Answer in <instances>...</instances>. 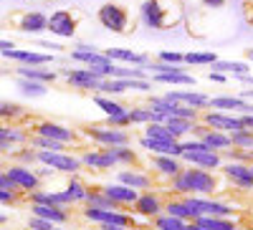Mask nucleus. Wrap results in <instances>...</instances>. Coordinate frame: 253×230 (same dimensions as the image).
<instances>
[{
	"label": "nucleus",
	"mask_w": 253,
	"mask_h": 230,
	"mask_svg": "<svg viewBox=\"0 0 253 230\" xmlns=\"http://www.w3.org/2000/svg\"><path fill=\"white\" fill-rule=\"evenodd\" d=\"M223 187V180H220V170H203V167H193L187 164L180 170V175H175L170 180V190L177 192V195H203V197H210L215 195Z\"/></svg>",
	"instance_id": "nucleus-1"
},
{
	"label": "nucleus",
	"mask_w": 253,
	"mask_h": 230,
	"mask_svg": "<svg viewBox=\"0 0 253 230\" xmlns=\"http://www.w3.org/2000/svg\"><path fill=\"white\" fill-rule=\"evenodd\" d=\"M185 5L182 0H144L139 5V23L152 31H170L182 26Z\"/></svg>",
	"instance_id": "nucleus-2"
},
{
	"label": "nucleus",
	"mask_w": 253,
	"mask_h": 230,
	"mask_svg": "<svg viewBox=\"0 0 253 230\" xmlns=\"http://www.w3.org/2000/svg\"><path fill=\"white\" fill-rule=\"evenodd\" d=\"M182 144V162L185 164H193V167H203V170H220L223 167V152L210 150L205 142H200L198 137H185L180 139Z\"/></svg>",
	"instance_id": "nucleus-3"
},
{
	"label": "nucleus",
	"mask_w": 253,
	"mask_h": 230,
	"mask_svg": "<svg viewBox=\"0 0 253 230\" xmlns=\"http://www.w3.org/2000/svg\"><path fill=\"white\" fill-rule=\"evenodd\" d=\"M96 20L101 23V28H107L117 36H129L134 33V18L132 10L124 3H117V0H109L96 10Z\"/></svg>",
	"instance_id": "nucleus-4"
},
{
	"label": "nucleus",
	"mask_w": 253,
	"mask_h": 230,
	"mask_svg": "<svg viewBox=\"0 0 253 230\" xmlns=\"http://www.w3.org/2000/svg\"><path fill=\"white\" fill-rule=\"evenodd\" d=\"M71 61L94 69V71H96L99 76H104V78H114L117 64H114L112 58L104 56V51H96L94 46H76V48L71 51Z\"/></svg>",
	"instance_id": "nucleus-5"
},
{
	"label": "nucleus",
	"mask_w": 253,
	"mask_h": 230,
	"mask_svg": "<svg viewBox=\"0 0 253 230\" xmlns=\"http://www.w3.org/2000/svg\"><path fill=\"white\" fill-rule=\"evenodd\" d=\"M84 134L94 139L99 147H119V144H132V137L126 129H117L109 124H86Z\"/></svg>",
	"instance_id": "nucleus-6"
},
{
	"label": "nucleus",
	"mask_w": 253,
	"mask_h": 230,
	"mask_svg": "<svg viewBox=\"0 0 253 230\" xmlns=\"http://www.w3.org/2000/svg\"><path fill=\"white\" fill-rule=\"evenodd\" d=\"M203 124L210 129H218V132H228V134H233V132H241L246 129V124L241 119V114H233V112H220V109H205L200 114Z\"/></svg>",
	"instance_id": "nucleus-7"
},
{
	"label": "nucleus",
	"mask_w": 253,
	"mask_h": 230,
	"mask_svg": "<svg viewBox=\"0 0 253 230\" xmlns=\"http://www.w3.org/2000/svg\"><path fill=\"white\" fill-rule=\"evenodd\" d=\"M38 162L51 167L56 172H63V175H76L81 172V157H74V154H66V152H48V150H38Z\"/></svg>",
	"instance_id": "nucleus-8"
},
{
	"label": "nucleus",
	"mask_w": 253,
	"mask_h": 230,
	"mask_svg": "<svg viewBox=\"0 0 253 230\" xmlns=\"http://www.w3.org/2000/svg\"><path fill=\"white\" fill-rule=\"evenodd\" d=\"M8 20L15 26V31H20V33L38 36V33L48 31V15L41 13V10H20V13H13Z\"/></svg>",
	"instance_id": "nucleus-9"
},
{
	"label": "nucleus",
	"mask_w": 253,
	"mask_h": 230,
	"mask_svg": "<svg viewBox=\"0 0 253 230\" xmlns=\"http://www.w3.org/2000/svg\"><path fill=\"white\" fill-rule=\"evenodd\" d=\"M61 74H63V78H66L69 86L79 89V91H94L96 94L99 86H101V81H104V76H99L89 66H84V69H63Z\"/></svg>",
	"instance_id": "nucleus-10"
},
{
	"label": "nucleus",
	"mask_w": 253,
	"mask_h": 230,
	"mask_svg": "<svg viewBox=\"0 0 253 230\" xmlns=\"http://www.w3.org/2000/svg\"><path fill=\"white\" fill-rule=\"evenodd\" d=\"M79 10H56L48 15V31L58 38H74L76 36V28H79Z\"/></svg>",
	"instance_id": "nucleus-11"
},
{
	"label": "nucleus",
	"mask_w": 253,
	"mask_h": 230,
	"mask_svg": "<svg viewBox=\"0 0 253 230\" xmlns=\"http://www.w3.org/2000/svg\"><path fill=\"white\" fill-rule=\"evenodd\" d=\"M220 175L230 182L241 187V190H253V162H223Z\"/></svg>",
	"instance_id": "nucleus-12"
},
{
	"label": "nucleus",
	"mask_w": 253,
	"mask_h": 230,
	"mask_svg": "<svg viewBox=\"0 0 253 230\" xmlns=\"http://www.w3.org/2000/svg\"><path fill=\"white\" fill-rule=\"evenodd\" d=\"M84 218L91 220V223H99V225H104V223H114V225H124V228H132V225H134L132 215L122 213L119 207L104 210V207H91V205H86V210H84Z\"/></svg>",
	"instance_id": "nucleus-13"
},
{
	"label": "nucleus",
	"mask_w": 253,
	"mask_h": 230,
	"mask_svg": "<svg viewBox=\"0 0 253 230\" xmlns=\"http://www.w3.org/2000/svg\"><path fill=\"white\" fill-rule=\"evenodd\" d=\"M193 137H198L200 142H205L210 150H215V152H225L233 147V142H230V134L228 132H218V129H210L205 127V124H195V132Z\"/></svg>",
	"instance_id": "nucleus-14"
},
{
	"label": "nucleus",
	"mask_w": 253,
	"mask_h": 230,
	"mask_svg": "<svg viewBox=\"0 0 253 230\" xmlns=\"http://www.w3.org/2000/svg\"><path fill=\"white\" fill-rule=\"evenodd\" d=\"M132 207H134V213H137L139 218H150V220H155L160 213H165V202H162V197H160L155 190L139 192V197H137V202H134Z\"/></svg>",
	"instance_id": "nucleus-15"
},
{
	"label": "nucleus",
	"mask_w": 253,
	"mask_h": 230,
	"mask_svg": "<svg viewBox=\"0 0 253 230\" xmlns=\"http://www.w3.org/2000/svg\"><path fill=\"white\" fill-rule=\"evenodd\" d=\"M0 56L8 58V61H18L20 66H48V64H53L51 53H38V51H28V48H8Z\"/></svg>",
	"instance_id": "nucleus-16"
},
{
	"label": "nucleus",
	"mask_w": 253,
	"mask_h": 230,
	"mask_svg": "<svg viewBox=\"0 0 253 230\" xmlns=\"http://www.w3.org/2000/svg\"><path fill=\"white\" fill-rule=\"evenodd\" d=\"M81 164H84V167H89V170H94V172H107V170H112V167H119L117 159L112 157L109 147L86 150V152L81 154Z\"/></svg>",
	"instance_id": "nucleus-17"
},
{
	"label": "nucleus",
	"mask_w": 253,
	"mask_h": 230,
	"mask_svg": "<svg viewBox=\"0 0 253 230\" xmlns=\"http://www.w3.org/2000/svg\"><path fill=\"white\" fill-rule=\"evenodd\" d=\"M5 172H8V177L15 182L18 190L33 192V190H38V187H41V177H38V172H33L31 167H26V164H10Z\"/></svg>",
	"instance_id": "nucleus-18"
},
{
	"label": "nucleus",
	"mask_w": 253,
	"mask_h": 230,
	"mask_svg": "<svg viewBox=\"0 0 253 230\" xmlns=\"http://www.w3.org/2000/svg\"><path fill=\"white\" fill-rule=\"evenodd\" d=\"M36 134L41 137H48V139H56V142H63V144H74L79 139L76 129H69V127H63V124H56V121H38L36 127H33Z\"/></svg>",
	"instance_id": "nucleus-19"
},
{
	"label": "nucleus",
	"mask_w": 253,
	"mask_h": 230,
	"mask_svg": "<svg viewBox=\"0 0 253 230\" xmlns=\"http://www.w3.org/2000/svg\"><path fill=\"white\" fill-rule=\"evenodd\" d=\"M165 96L185 104V107H193V109H198V112L210 109V96L203 94V91H195V89H170Z\"/></svg>",
	"instance_id": "nucleus-20"
},
{
	"label": "nucleus",
	"mask_w": 253,
	"mask_h": 230,
	"mask_svg": "<svg viewBox=\"0 0 253 230\" xmlns=\"http://www.w3.org/2000/svg\"><path fill=\"white\" fill-rule=\"evenodd\" d=\"M104 192H107V197L117 205V207H132L139 197V190H134V187L124 185V182H112V185H104Z\"/></svg>",
	"instance_id": "nucleus-21"
},
{
	"label": "nucleus",
	"mask_w": 253,
	"mask_h": 230,
	"mask_svg": "<svg viewBox=\"0 0 253 230\" xmlns=\"http://www.w3.org/2000/svg\"><path fill=\"white\" fill-rule=\"evenodd\" d=\"M150 164H152V170L157 175H162L167 180H172L175 175H180V170L185 167V162L180 157H172V154H152Z\"/></svg>",
	"instance_id": "nucleus-22"
},
{
	"label": "nucleus",
	"mask_w": 253,
	"mask_h": 230,
	"mask_svg": "<svg viewBox=\"0 0 253 230\" xmlns=\"http://www.w3.org/2000/svg\"><path fill=\"white\" fill-rule=\"evenodd\" d=\"M139 147L147 150L150 154H172V157H182V144H180V139H175V142H162V139H150V137L142 134Z\"/></svg>",
	"instance_id": "nucleus-23"
},
{
	"label": "nucleus",
	"mask_w": 253,
	"mask_h": 230,
	"mask_svg": "<svg viewBox=\"0 0 253 230\" xmlns=\"http://www.w3.org/2000/svg\"><path fill=\"white\" fill-rule=\"evenodd\" d=\"M104 56L112 58L114 64H126V66H147L150 64V56L137 53L132 48H104Z\"/></svg>",
	"instance_id": "nucleus-24"
},
{
	"label": "nucleus",
	"mask_w": 253,
	"mask_h": 230,
	"mask_svg": "<svg viewBox=\"0 0 253 230\" xmlns=\"http://www.w3.org/2000/svg\"><path fill=\"white\" fill-rule=\"evenodd\" d=\"M117 182H124V185H129V187H134V190H139V192H144V190H152V177L147 175V172H142L139 167H129V170H119L117 172Z\"/></svg>",
	"instance_id": "nucleus-25"
},
{
	"label": "nucleus",
	"mask_w": 253,
	"mask_h": 230,
	"mask_svg": "<svg viewBox=\"0 0 253 230\" xmlns=\"http://www.w3.org/2000/svg\"><path fill=\"white\" fill-rule=\"evenodd\" d=\"M31 213L43 218V220H51L56 225H66L69 223V213L66 207H58V205H46V202H31Z\"/></svg>",
	"instance_id": "nucleus-26"
},
{
	"label": "nucleus",
	"mask_w": 253,
	"mask_h": 230,
	"mask_svg": "<svg viewBox=\"0 0 253 230\" xmlns=\"http://www.w3.org/2000/svg\"><path fill=\"white\" fill-rule=\"evenodd\" d=\"M15 74H18L20 78L41 81V83H46V86L58 78V74H56V71H51V69H46V66H18V69H15Z\"/></svg>",
	"instance_id": "nucleus-27"
},
{
	"label": "nucleus",
	"mask_w": 253,
	"mask_h": 230,
	"mask_svg": "<svg viewBox=\"0 0 253 230\" xmlns=\"http://www.w3.org/2000/svg\"><path fill=\"white\" fill-rule=\"evenodd\" d=\"M31 202H46V205H58V207H69V205H74L71 202V197L63 192V190H33L31 192Z\"/></svg>",
	"instance_id": "nucleus-28"
},
{
	"label": "nucleus",
	"mask_w": 253,
	"mask_h": 230,
	"mask_svg": "<svg viewBox=\"0 0 253 230\" xmlns=\"http://www.w3.org/2000/svg\"><path fill=\"white\" fill-rule=\"evenodd\" d=\"M28 132L20 129V127H5V124H0V152L10 150L13 144H23L28 142Z\"/></svg>",
	"instance_id": "nucleus-29"
},
{
	"label": "nucleus",
	"mask_w": 253,
	"mask_h": 230,
	"mask_svg": "<svg viewBox=\"0 0 253 230\" xmlns=\"http://www.w3.org/2000/svg\"><path fill=\"white\" fill-rule=\"evenodd\" d=\"M155 83H167V86H195V76L187 71H167V74H155Z\"/></svg>",
	"instance_id": "nucleus-30"
},
{
	"label": "nucleus",
	"mask_w": 253,
	"mask_h": 230,
	"mask_svg": "<svg viewBox=\"0 0 253 230\" xmlns=\"http://www.w3.org/2000/svg\"><path fill=\"white\" fill-rule=\"evenodd\" d=\"M165 124H167V129H170L175 134V139H185L195 132V124L193 119H185V116H165Z\"/></svg>",
	"instance_id": "nucleus-31"
},
{
	"label": "nucleus",
	"mask_w": 253,
	"mask_h": 230,
	"mask_svg": "<svg viewBox=\"0 0 253 230\" xmlns=\"http://www.w3.org/2000/svg\"><path fill=\"white\" fill-rule=\"evenodd\" d=\"M112 157L117 159L119 167H139V154L137 150H132V144H119V147H109Z\"/></svg>",
	"instance_id": "nucleus-32"
},
{
	"label": "nucleus",
	"mask_w": 253,
	"mask_h": 230,
	"mask_svg": "<svg viewBox=\"0 0 253 230\" xmlns=\"http://www.w3.org/2000/svg\"><path fill=\"white\" fill-rule=\"evenodd\" d=\"M195 223L208 230H238L236 220L225 218V215H200V218H195Z\"/></svg>",
	"instance_id": "nucleus-33"
},
{
	"label": "nucleus",
	"mask_w": 253,
	"mask_h": 230,
	"mask_svg": "<svg viewBox=\"0 0 253 230\" xmlns=\"http://www.w3.org/2000/svg\"><path fill=\"white\" fill-rule=\"evenodd\" d=\"M129 119H132V124H139V127L152 124V121H165V116L160 112H155L150 104H147V107H132L129 109Z\"/></svg>",
	"instance_id": "nucleus-34"
},
{
	"label": "nucleus",
	"mask_w": 253,
	"mask_h": 230,
	"mask_svg": "<svg viewBox=\"0 0 253 230\" xmlns=\"http://www.w3.org/2000/svg\"><path fill=\"white\" fill-rule=\"evenodd\" d=\"M213 71H223L228 76H238V74H251L253 66L248 64V61H215L213 64Z\"/></svg>",
	"instance_id": "nucleus-35"
},
{
	"label": "nucleus",
	"mask_w": 253,
	"mask_h": 230,
	"mask_svg": "<svg viewBox=\"0 0 253 230\" xmlns=\"http://www.w3.org/2000/svg\"><path fill=\"white\" fill-rule=\"evenodd\" d=\"M63 192H66V195L71 197V202L76 205V202H86V192H89V187L84 185L76 175H71V177H69V182H66V187H63Z\"/></svg>",
	"instance_id": "nucleus-36"
},
{
	"label": "nucleus",
	"mask_w": 253,
	"mask_h": 230,
	"mask_svg": "<svg viewBox=\"0 0 253 230\" xmlns=\"http://www.w3.org/2000/svg\"><path fill=\"white\" fill-rule=\"evenodd\" d=\"M94 104H96V107L107 114V116H114V114H122V112L129 109V107H124V104H119L117 99H112V96H107V94H96V96H94Z\"/></svg>",
	"instance_id": "nucleus-37"
},
{
	"label": "nucleus",
	"mask_w": 253,
	"mask_h": 230,
	"mask_svg": "<svg viewBox=\"0 0 253 230\" xmlns=\"http://www.w3.org/2000/svg\"><path fill=\"white\" fill-rule=\"evenodd\" d=\"M218 56L213 51H190L185 53V66H213Z\"/></svg>",
	"instance_id": "nucleus-38"
},
{
	"label": "nucleus",
	"mask_w": 253,
	"mask_h": 230,
	"mask_svg": "<svg viewBox=\"0 0 253 230\" xmlns=\"http://www.w3.org/2000/svg\"><path fill=\"white\" fill-rule=\"evenodd\" d=\"M144 137H150V139H162V142H175V134L167 129V124H165V121L144 124Z\"/></svg>",
	"instance_id": "nucleus-39"
},
{
	"label": "nucleus",
	"mask_w": 253,
	"mask_h": 230,
	"mask_svg": "<svg viewBox=\"0 0 253 230\" xmlns=\"http://www.w3.org/2000/svg\"><path fill=\"white\" fill-rule=\"evenodd\" d=\"M86 205L91 207H104V210H112V207H117L107 192H104V187H89V192H86Z\"/></svg>",
	"instance_id": "nucleus-40"
},
{
	"label": "nucleus",
	"mask_w": 253,
	"mask_h": 230,
	"mask_svg": "<svg viewBox=\"0 0 253 230\" xmlns=\"http://www.w3.org/2000/svg\"><path fill=\"white\" fill-rule=\"evenodd\" d=\"M165 213H170L175 218H182V220H195V213L187 207L185 200H167L165 202Z\"/></svg>",
	"instance_id": "nucleus-41"
},
{
	"label": "nucleus",
	"mask_w": 253,
	"mask_h": 230,
	"mask_svg": "<svg viewBox=\"0 0 253 230\" xmlns=\"http://www.w3.org/2000/svg\"><path fill=\"white\" fill-rule=\"evenodd\" d=\"M185 223H187V220L175 218V215H170V213H160V215L152 220V225H155V228H160V230H182V228H185Z\"/></svg>",
	"instance_id": "nucleus-42"
},
{
	"label": "nucleus",
	"mask_w": 253,
	"mask_h": 230,
	"mask_svg": "<svg viewBox=\"0 0 253 230\" xmlns=\"http://www.w3.org/2000/svg\"><path fill=\"white\" fill-rule=\"evenodd\" d=\"M18 89L23 91L26 96H46V83H41V81H31V78H20L18 81Z\"/></svg>",
	"instance_id": "nucleus-43"
},
{
	"label": "nucleus",
	"mask_w": 253,
	"mask_h": 230,
	"mask_svg": "<svg viewBox=\"0 0 253 230\" xmlns=\"http://www.w3.org/2000/svg\"><path fill=\"white\" fill-rule=\"evenodd\" d=\"M230 142H233V147H238V150H253V129L233 132L230 134Z\"/></svg>",
	"instance_id": "nucleus-44"
},
{
	"label": "nucleus",
	"mask_w": 253,
	"mask_h": 230,
	"mask_svg": "<svg viewBox=\"0 0 253 230\" xmlns=\"http://www.w3.org/2000/svg\"><path fill=\"white\" fill-rule=\"evenodd\" d=\"M33 147H38V150H48V152H63V150H66V144H63V142H56V139H48V137L36 134V137H33Z\"/></svg>",
	"instance_id": "nucleus-45"
},
{
	"label": "nucleus",
	"mask_w": 253,
	"mask_h": 230,
	"mask_svg": "<svg viewBox=\"0 0 253 230\" xmlns=\"http://www.w3.org/2000/svg\"><path fill=\"white\" fill-rule=\"evenodd\" d=\"M23 116V109L13 101H0V119H18Z\"/></svg>",
	"instance_id": "nucleus-46"
},
{
	"label": "nucleus",
	"mask_w": 253,
	"mask_h": 230,
	"mask_svg": "<svg viewBox=\"0 0 253 230\" xmlns=\"http://www.w3.org/2000/svg\"><path fill=\"white\" fill-rule=\"evenodd\" d=\"M157 61H165V64H172V66H185V53H180V51H160Z\"/></svg>",
	"instance_id": "nucleus-47"
},
{
	"label": "nucleus",
	"mask_w": 253,
	"mask_h": 230,
	"mask_svg": "<svg viewBox=\"0 0 253 230\" xmlns=\"http://www.w3.org/2000/svg\"><path fill=\"white\" fill-rule=\"evenodd\" d=\"M107 124H109V127H117V129H126V127H132L129 109L122 112V114H114V116H107Z\"/></svg>",
	"instance_id": "nucleus-48"
},
{
	"label": "nucleus",
	"mask_w": 253,
	"mask_h": 230,
	"mask_svg": "<svg viewBox=\"0 0 253 230\" xmlns=\"http://www.w3.org/2000/svg\"><path fill=\"white\" fill-rule=\"evenodd\" d=\"M28 228H31V230H56V223H51V220H43V218L33 215V218L28 220Z\"/></svg>",
	"instance_id": "nucleus-49"
},
{
	"label": "nucleus",
	"mask_w": 253,
	"mask_h": 230,
	"mask_svg": "<svg viewBox=\"0 0 253 230\" xmlns=\"http://www.w3.org/2000/svg\"><path fill=\"white\" fill-rule=\"evenodd\" d=\"M0 187H5V190H13V192H20L18 187H15V182L8 177V172H5V170H0Z\"/></svg>",
	"instance_id": "nucleus-50"
},
{
	"label": "nucleus",
	"mask_w": 253,
	"mask_h": 230,
	"mask_svg": "<svg viewBox=\"0 0 253 230\" xmlns=\"http://www.w3.org/2000/svg\"><path fill=\"white\" fill-rule=\"evenodd\" d=\"M230 76L223 74V71H208V81H213V83H225Z\"/></svg>",
	"instance_id": "nucleus-51"
},
{
	"label": "nucleus",
	"mask_w": 253,
	"mask_h": 230,
	"mask_svg": "<svg viewBox=\"0 0 253 230\" xmlns=\"http://www.w3.org/2000/svg\"><path fill=\"white\" fill-rule=\"evenodd\" d=\"M243 18L248 26H253V0H246L243 3Z\"/></svg>",
	"instance_id": "nucleus-52"
},
{
	"label": "nucleus",
	"mask_w": 253,
	"mask_h": 230,
	"mask_svg": "<svg viewBox=\"0 0 253 230\" xmlns=\"http://www.w3.org/2000/svg\"><path fill=\"white\" fill-rule=\"evenodd\" d=\"M15 195H18V192H13V190H5V187H0V202H3V205H8V202H15Z\"/></svg>",
	"instance_id": "nucleus-53"
},
{
	"label": "nucleus",
	"mask_w": 253,
	"mask_h": 230,
	"mask_svg": "<svg viewBox=\"0 0 253 230\" xmlns=\"http://www.w3.org/2000/svg\"><path fill=\"white\" fill-rule=\"evenodd\" d=\"M200 3H203L205 8H210V10H220V8L225 5V0H200Z\"/></svg>",
	"instance_id": "nucleus-54"
},
{
	"label": "nucleus",
	"mask_w": 253,
	"mask_h": 230,
	"mask_svg": "<svg viewBox=\"0 0 253 230\" xmlns=\"http://www.w3.org/2000/svg\"><path fill=\"white\" fill-rule=\"evenodd\" d=\"M99 230H129V228H124V225H114V223H104Z\"/></svg>",
	"instance_id": "nucleus-55"
},
{
	"label": "nucleus",
	"mask_w": 253,
	"mask_h": 230,
	"mask_svg": "<svg viewBox=\"0 0 253 230\" xmlns=\"http://www.w3.org/2000/svg\"><path fill=\"white\" fill-rule=\"evenodd\" d=\"M182 230H208V228H203V225H198V223H195V220H187V223H185V228H182Z\"/></svg>",
	"instance_id": "nucleus-56"
},
{
	"label": "nucleus",
	"mask_w": 253,
	"mask_h": 230,
	"mask_svg": "<svg viewBox=\"0 0 253 230\" xmlns=\"http://www.w3.org/2000/svg\"><path fill=\"white\" fill-rule=\"evenodd\" d=\"M38 46H43V48H51V51H61V46H58V43H48V40H41Z\"/></svg>",
	"instance_id": "nucleus-57"
},
{
	"label": "nucleus",
	"mask_w": 253,
	"mask_h": 230,
	"mask_svg": "<svg viewBox=\"0 0 253 230\" xmlns=\"http://www.w3.org/2000/svg\"><path fill=\"white\" fill-rule=\"evenodd\" d=\"M8 48H15V46L10 43V40H0V53H3V51H8Z\"/></svg>",
	"instance_id": "nucleus-58"
},
{
	"label": "nucleus",
	"mask_w": 253,
	"mask_h": 230,
	"mask_svg": "<svg viewBox=\"0 0 253 230\" xmlns=\"http://www.w3.org/2000/svg\"><path fill=\"white\" fill-rule=\"evenodd\" d=\"M246 61H248V64H253V48L246 51Z\"/></svg>",
	"instance_id": "nucleus-59"
},
{
	"label": "nucleus",
	"mask_w": 253,
	"mask_h": 230,
	"mask_svg": "<svg viewBox=\"0 0 253 230\" xmlns=\"http://www.w3.org/2000/svg\"><path fill=\"white\" fill-rule=\"evenodd\" d=\"M3 223H8V215H3V213H0V225H3Z\"/></svg>",
	"instance_id": "nucleus-60"
},
{
	"label": "nucleus",
	"mask_w": 253,
	"mask_h": 230,
	"mask_svg": "<svg viewBox=\"0 0 253 230\" xmlns=\"http://www.w3.org/2000/svg\"><path fill=\"white\" fill-rule=\"evenodd\" d=\"M56 230H63V228H58V225H56Z\"/></svg>",
	"instance_id": "nucleus-61"
},
{
	"label": "nucleus",
	"mask_w": 253,
	"mask_h": 230,
	"mask_svg": "<svg viewBox=\"0 0 253 230\" xmlns=\"http://www.w3.org/2000/svg\"><path fill=\"white\" fill-rule=\"evenodd\" d=\"M251 230H253V228H251Z\"/></svg>",
	"instance_id": "nucleus-62"
}]
</instances>
